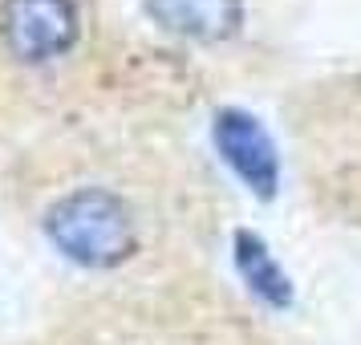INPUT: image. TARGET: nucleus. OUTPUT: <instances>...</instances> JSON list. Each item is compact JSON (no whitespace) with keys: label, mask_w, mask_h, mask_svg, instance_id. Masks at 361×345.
Here are the masks:
<instances>
[{"label":"nucleus","mask_w":361,"mask_h":345,"mask_svg":"<svg viewBox=\"0 0 361 345\" xmlns=\"http://www.w3.org/2000/svg\"><path fill=\"white\" fill-rule=\"evenodd\" d=\"M82 37L78 0H0V41L25 66L66 57Z\"/></svg>","instance_id":"2"},{"label":"nucleus","mask_w":361,"mask_h":345,"mask_svg":"<svg viewBox=\"0 0 361 345\" xmlns=\"http://www.w3.org/2000/svg\"><path fill=\"white\" fill-rule=\"evenodd\" d=\"M45 236L82 268H118L138 248L134 212L106 187H78L45 212Z\"/></svg>","instance_id":"1"},{"label":"nucleus","mask_w":361,"mask_h":345,"mask_svg":"<svg viewBox=\"0 0 361 345\" xmlns=\"http://www.w3.org/2000/svg\"><path fill=\"white\" fill-rule=\"evenodd\" d=\"M215 150L224 155V163L247 183V191L260 199H272L276 195V183H280V159H276V147L256 118L247 110H219L215 114Z\"/></svg>","instance_id":"3"},{"label":"nucleus","mask_w":361,"mask_h":345,"mask_svg":"<svg viewBox=\"0 0 361 345\" xmlns=\"http://www.w3.org/2000/svg\"><path fill=\"white\" fill-rule=\"evenodd\" d=\"M147 17L183 41L215 45L240 33L244 0H147Z\"/></svg>","instance_id":"4"},{"label":"nucleus","mask_w":361,"mask_h":345,"mask_svg":"<svg viewBox=\"0 0 361 345\" xmlns=\"http://www.w3.org/2000/svg\"><path fill=\"white\" fill-rule=\"evenodd\" d=\"M231 256H235V272L244 277V284L252 289V296H260L268 309H288L293 305V280L280 268V260L268 252L256 231H235L231 240Z\"/></svg>","instance_id":"5"}]
</instances>
